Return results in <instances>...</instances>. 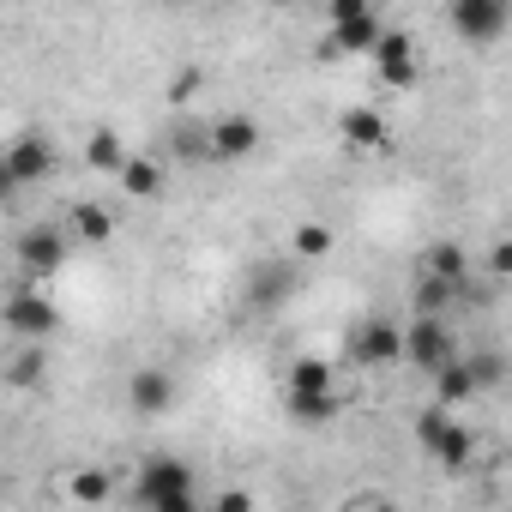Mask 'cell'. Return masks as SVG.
I'll return each instance as SVG.
<instances>
[{"mask_svg":"<svg viewBox=\"0 0 512 512\" xmlns=\"http://www.w3.org/2000/svg\"><path fill=\"white\" fill-rule=\"evenodd\" d=\"M404 362H410V368H422V374H434V368L458 362L452 332H446V320H440V314H416V320L404 326Z\"/></svg>","mask_w":512,"mask_h":512,"instance_id":"cell-3","label":"cell"},{"mask_svg":"<svg viewBox=\"0 0 512 512\" xmlns=\"http://www.w3.org/2000/svg\"><path fill=\"white\" fill-rule=\"evenodd\" d=\"M452 290H458V284H446V278H434V272H422V284H416V314H440Z\"/></svg>","mask_w":512,"mask_h":512,"instance_id":"cell-26","label":"cell"},{"mask_svg":"<svg viewBox=\"0 0 512 512\" xmlns=\"http://www.w3.org/2000/svg\"><path fill=\"white\" fill-rule=\"evenodd\" d=\"M73 229H79V241H109L115 235V217L103 205H73Z\"/></svg>","mask_w":512,"mask_h":512,"instance_id":"cell-23","label":"cell"},{"mask_svg":"<svg viewBox=\"0 0 512 512\" xmlns=\"http://www.w3.org/2000/svg\"><path fill=\"white\" fill-rule=\"evenodd\" d=\"M61 326V308L49 302V296H37V290H25V296H13L7 302V332L13 338H43L49 344V332Z\"/></svg>","mask_w":512,"mask_h":512,"instance_id":"cell-6","label":"cell"},{"mask_svg":"<svg viewBox=\"0 0 512 512\" xmlns=\"http://www.w3.org/2000/svg\"><path fill=\"white\" fill-rule=\"evenodd\" d=\"M422 272H434V278H446V284H464L470 260H464V247H452V241H434V247L422 253Z\"/></svg>","mask_w":512,"mask_h":512,"instance_id":"cell-19","label":"cell"},{"mask_svg":"<svg viewBox=\"0 0 512 512\" xmlns=\"http://www.w3.org/2000/svg\"><path fill=\"white\" fill-rule=\"evenodd\" d=\"M217 506H223V512H247V506H253V494H217Z\"/></svg>","mask_w":512,"mask_h":512,"instance_id":"cell-31","label":"cell"},{"mask_svg":"<svg viewBox=\"0 0 512 512\" xmlns=\"http://www.w3.org/2000/svg\"><path fill=\"white\" fill-rule=\"evenodd\" d=\"M115 181H121V193H133V199H157V193H163V169H157L151 157H127Z\"/></svg>","mask_w":512,"mask_h":512,"instance_id":"cell-17","label":"cell"},{"mask_svg":"<svg viewBox=\"0 0 512 512\" xmlns=\"http://www.w3.org/2000/svg\"><path fill=\"white\" fill-rule=\"evenodd\" d=\"M470 458H476V434L458 428V422H446L440 440H434V464H446V470H470Z\"/></svg>","mask_w":512,"mask_h":512,"instance_id":"cell-16","label":"cell"},{"mask_svg":"<svg viewBox=\"0 0 512 512\" xmlns=\"http://www.w3.org/2000/svg\"><path fill=\"white\" fill-rule=\"evenodd\" d=\"M386 37V25H380V13H356V19H338L332 25V43H338V55H356V49H374Z\"/></svg>","mask_w":512,"mask_h":512,"instance_id":"cell-13","label":"cell"},{"mask_svg":"<svg viewBox=\"0 0 512 512\" xmlns=\"http://www.w3.org/2000/svg\"><path fill=\"white\" fill-rule=\"evenodd\" d=\"M43 368H49L43 338H31V350H19V356H13V374H7V380H13V386H37V380H43Z\"/></svg>","mask_w":512,"mask_h":512,"instance_id":"cell-25","label":"cell"},{"mask_svg":"<svg viewBox=\"0 0 512 512\" xmlns=\"http://www.w3.org/2000/svg\"><path fill=\"white\" fill-rule=\"evenodd\" d=\"M470 374H476V386H500L506 380V356H470Z\"/></svg>","mask_w":512,"mask_h":512,"instance_id":"cell-27","label":"cell"},{"mask_svg":"<svg viewBox=\"0 0 512 512\" xmlns=\"http://www.w3.org/2000/svg\"><path fill=\"white\" fill-rule=\"evenodd\" d=\"M169 7H187V0H169Z\"/></svg>","mask_w":512,"mask_h":512,"instance_id":"cell-32","label":"cell"},{"mask_svg":"<svg viewBox=\"0 0 512 512\" xmlns=\"http://www.w3.org/2000/svg\"><path fill=\"white\" fill-rule=\"evenodd\" d=\"M290 386L296 392H320V386H338V380H332V362L326 356H296L290 362Z\"/></svg>","mask_w":512,"mask_h":512,"instance_id":"cell-21","label":"cell"},{"mask_svg":"<svg viewBox=\"0 0 512 512\" xmlns=\"http://www.w3.org/2000/svg\"><path fill=\"white\" fill-rule=\"evenodd\" d=\"M169 145H175V157H211V127L205 121H175Z\"/></svg>","mask_w":512,"mask_h":512,"instance_id":"cell-22","label":"cell"},{"mask_svg":"<svg viewBox=\"0 0 512 512\" xmlns=\"http://www.w3.org/2000/svg\"><path fill=\"white\" fill-rule=\"evenodd\" d=\"M338 133H344L350 145H362V151H380V145H386V115H380V109H344V115H338Z\"/></svg>","mask_w":512,"mask_h":512,"instance_id":"cell-14","label":"cell"},{"mask_svg":"<svg viewBox=\"0 0 512 512\" xmlns=\"http://www.w3.org/2000/svg\"><path fill=\"white\" fill-rule=\"evenodd\" d=\"M326 7H332V25H338V19H356V13H374V0H326Z\"/></svg>","mask_w":512,"mask_h":512,"instance_id":"cell-29","label":"cell"},{"mask_svg":"<svg viewBox=\"0 0 512 512\" xmlns=\"http://www.w3.org/2000/svg\"><path fill=\"white\" fill-rule=\"evenodd\" d=\"M67 494H73V500H79V506H103V500H109V494H115V482H109V476H103V470H79V476H73V482H67Z\"/></svg>","mask_w":512,"mask_h":512,"instance_id":"cell-24","label":"cell"},{"mask_svg":"<svg viewBox=\"0 0 512 512\" xmlns=\"http://www.w3.org/2000/svg\"><path fill=\"white\" fill-rule=\"evenodd\" d=\"M344 356H350L356 368H398V362H404V332H398L392 320L368 314V320H356V326H350Z\"/></svg>","mask_w":512,"mask_h":512,"instance_id":"cell-2","label":"cell"},{"mask_svg":"<svg viewBox=\"0 0 512 512\" xmlns=\"http://www.w3.org/2000/svg\"><path fill=\"white\" fill-rule=\"evenodd\" d=\"M19 266L31 272V278H49V272H61L67 266V235L61 229H25L19 235Z\"/></svg>","mask_w":512,"mask_h":512,"instance_id":"cell-7","label":"cell"},{"mask_svg":"<svg viewBox=\"0 0 512 512\" xmlns=\"http://www.w3.org/2000/svg\"><path fill=\"white\" fill-rule=\"evenodd\" d=\"M374 61H380V79L392 91H410L416 85V43H410V31H386L374 43Z\"/></svg>","mask_w":512,"mask_h":512,"instance_id":"cell-8","label":"cell"},{"mask_svg":"<svg viewBox=\"0 0 512 512\" xmlns=\"http://www.w3.org/2000/svg\"><path fill=\"white\" fill-rule=\"evenodd\" d=\"M199 79H205V73H199V67H181V73H175V79H169V103H187V97H193V91H199Z\"/></svg>","mask_w":512,"mask_h":512,"instance_id":"cell-28","label":"cell"},{"mask_svg":"<svg viewBox=\"0 0 512 512\" xmlns=\"http://www.w3.org/2000/svg\"><path fill=\"white\" fill-rule=\"evenodd\" d=\"M284 404H290V416L302 422V428H320V422H332V416H344V398H338V386H320V392H284Z\"/></svg>","mask_w":512,"mask_h":512,"instance_id":"cell-12","label":"cell"},{"mask_svg":"<svg viewBox=\"0 0 512 512\" xmlns=\"http://www.w3.org/2000/svg\"><path fill=\"white\" fill-rule=\"evenodd\" d=\"M133 494H139V506H151V512H193V464L157 452V458L139 464Z\"/></svg>","mask_w":512,"mask_h":512,"instance_id":"cell-1","label":"cell"},{"mask_svg":"<svg viewBox=\"0 0 512 512\" xmlns=\"http://www.w3.org/2000/svg\"><path fill=\"white\" fill-rule=\"evenodd\" d=\"M332 247H338V229H332V223H296V235H290V253H296V260H326Z\"/></svg>","mask_w":512,"mask_h":512,"instance_id":"cell-18","label":"cell"},{"mask_svg":"<svg viewBox=\"0 0 512 512\" xmlns=\"http://www.w3.org/2000/svg\"><path fill=\"white\" fill-rule=\"evenodd\" d=\"M49 169H55V145H49V139L19 133V139L7 145V187H31V181H43Z\"/></svg>","mask_w":512,"mask_h":512,"instance_id":"cell-5","label":"cell"},{"mask_svg":"<svg viewBox=\"0 0 512 512\" xmlns=\"http://www.w3.org/2000/svg\"><path fill=\"white\" fill-rule=\"evenodd\" d=\"M169 398H175L169 368H139V374L127 380V404H133L139 416H163V410H169Z\"/></svg>","mask_w":512,"mask_h":512,"instance_id":"cell-11","label":"cell"},{"mask_svg":"<svg viewBox=\"0 0 512 512\" xmlns=\"http://www.w3.org/2000/svg\"><path fill=\"white\" fill-rule=\"evenodd\" d=\"M85 157H91V169H97V175H121V163H127L121 133H115V127H97V133H91V145H85Z\"/></svg>","mask_w":512,"mask_h":512,"instance_id":"cell-20","label":"cell"},{"mask_svg":"<svg viewBox=\"0 0 512 512\" xmlns=\"http://www.w3.org/2000/svg\"><path fill=\"white\" fill-rule=\"evenodd\" d=\"M253 151H260V121H253V115H223V121H211V157L235 163V157H253Z\"/></svg>","mask_w":512,"mask_h":512,"instance_id":"cell-9","label":"cell"},{"mask_svg":"<svg viewBox=\"0 0 512 512\" xmlns=\"http://www.w3.org/2000/svg\"><path fill=\"white\" fill-rule=\"evenodd\" d=\"M488 272H494V278H512V241H500V247H494V260H488Z\"/></svg>","mask_w":512,"mask_h":512,"instance_id":"cell-30","label":"cell"},{"mask_svg":"<svg viewBox=\"0 0 512 512\" xmlns=\"http://www.w3.org/2000/svg\"><path fill=\"white\" fill-rule=\"evenodd\" d=\"M482 386H476V374H470V362H446V368H434V398L452 410V404H470Z\"/></svg>","mask_w":512,"mask_h":512,"instance_id":"cell-15","label":"cell"},{"mask_svg":"<svg viewBox=\"0 0 512 512\" xmlns=\"http://www.w3.org/2000/svg\"><path fill=\"white\" fill-rule=\"evenodd\" d=\"M452 25L464 43H500L512 25V0H452Z\"/></svg>","mask_w":512,"mask_h":512,"instance_id":"cell-4","label":"cell"},{"mask_svg":"<svg viewBox=\"0 0 512 512\" xmlns=\"http://www.w3.org/2000/svg\"><path fill=\"white\" fill-rule=\"evenodd\" d=\"M290 290H296V266L290 260H266V266L247 272V302L253 308H278Z\"/></svg>","mask_w":512,"mask_h":512,"instance_id":"cell-10","label":"cell"}]
</instances>
